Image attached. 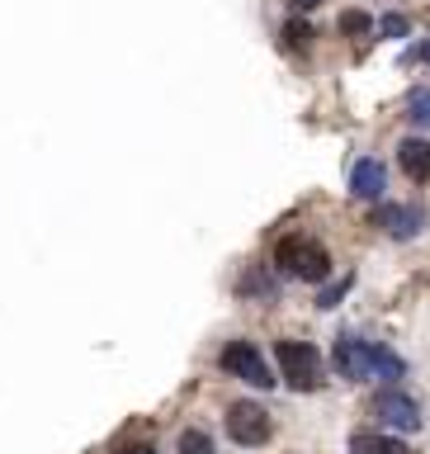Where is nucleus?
<instances>
[{"label": "nucleus", "mask_w": 430, "mask_h": 454, "mask_svg": "<svg viewBox=\"0 0 430 454\" xmlns=\"http://www.w3.org/2000/svg\"><path fill=\"white\" fill-rule=\"evenodd\" d=\"M275 270L289 279H303V284H326L332 279V251L322 247L317 237H284L275 247Z\"/></svg>", "instance_id": "f257e3e1"}, {"label": "nucleus", "mask_w": 430, "mask_h": 454, "mask_svg": "<svg viewBox=\"0 0 430 454\" xmlns=\"http://www.w3.org/2000/svg\"><path fill=\"white\" fill-rule=\"evenodd\" d=\"M275 360H279V379L289 383L293 393H312L322 383V350L312 346V340L279 336L275 340Z\"/></svg>", "instance_id": "f03ea898"}, {"label": "nucleus", "mask_w": 430, "mask_h": 454, "mask_svg": "<svg viewBox=\"0 0 430 454\" xmlns=\"http://www.w3.org/2000/svg\"><path fill=\"white\" fill-rule=\"evenodd\" d=\"M218 364H223V374H232V379H241V383H251V388H275V369L265 364V355L255 350V340H227L223 346V355H218Z\"/></svg>", "instance_id": "7ed1b4c3"}, {"label": "nucleus", "mask_w": 430, "mask_h": 454, "mask_svg": "<svg viewBox=\"0 0 430 454\" xmlns=\"http://www.w3.org/2000/svg\"><path fill=\"white\" fill-rule=\"evenodd\" d=\"M369 407H374V417L388 426V431H397V435H417V431H421V403L403 388V383L379 388Z\"/></svg>", "instance_id": "20e7f679"}, {"label": "nucleus", "mask_w": 430, "mask_h": 454, "mask_svg": "<svg viewBox=\"0 0 430 454\" xmlns=\"http://www.w3.org/2000/svg\"><path fill=\"white\" fill-rule=\"evenodd\" d=\"M332 364L346 383L374 379V340H364L360 332H336L332 340Z\"/></svg>", "instance_id": "39448f33"}, {"label": "nucleus", "mask_w": 430, "mask_h": 454, "mask_svg": "<svg viewBox=\"0 0 430 454\" xmlns=\"http://www.w3.org/2000/svg\"><path fill=\"white\" fill-rule=\"evenodd\" d=\"M227 435L237 440L241 450H261L270 435H275V421H270V411L261 407V403H232L227 407Z\"/></svg>", "instance_id": "423d86ee"}, {"label": "nucleus", "mask_w": 430, "mask_h": 454, "mask_svg": "<svg viewBox=\"0 0 430 454\" xmlns=\"http://www.w3.org/2000/svg\"><path fill=\"white\" fill-rule=\"evenodd\" d=\"M369 223L379 232H388L393 241H417L430 227V213H426V204H379L369 213Z\"/></svg>", "instance_id": "0eeeda50"}, {"label": "nucleus", "mask_w": 430, "mask_h": 454, "mask_svg": "<svg viewBox=\"0 0 430 454\" xmlns=\"http://www.w3.org/2000/svg\"><path fill=\"white\" fill-rule=\"evenodd\" d=\"M383 190H388V166L374 161V156H360V161L350 166V199H360V204H379Z\"/></svg>", "instance_id": "6e6552de"}, {"label": "nucleus", "mask_w": 430, "mask_h": 454, "mask_svg": "<svg viewBox=\"0 0 430 454\" xmlns=\"http://www.w3.org/2000/svg\"><path fill=\"white\" fill-rule=\"evenodd\" d=\"M397 170L407 180L426 184L430 180V137H403L397 142Z\"/></svg>", "instance_id": "1a4fd4ad"}, {"label": "nucleus", "mask_w": 430, "mask_h": 454, "mask_svg": "<svg viewBox=\"0 0 430 454\" xmlns=\"http://www.w3.org/2000/svg\"><path fill=\"white\" fill-rule=\"evenodd\" d=\"M374 379H388V383L407 379V360L393 346H383V340H374Z\"/></svg>", "instance_id": "9d476101"}, {"label": "nucleus", "mask_w": 430, "mask_h": 454, "mask_svg": "<svg viewBox=\"0 0 430 454\" xmlns=\"http://www.w3.org/2000/svg\"><path fill=\"white\" fill-rule=\"evenodd\" d=\"M350 454H407V445L397 435H374V431H360L350 440Z\"/></svg>", "instance_id": "9b49d317"}, {"label": "nucleus", "mask_w": 430, "mask_h": 454, "mask_svg": "<svg viewBox=\"0 0 430 454\" xmlns=\"http://www.w3.org/2000/svg\"><path fill=\"white\" fill-rule=\"evenodd\" d=\"M312 38H317V28H312L308 20H289L279 28V48H289V52H308Z\"/></svg>", "instance_id": "f8f14e48"}, {"label": "nucleus", "mask_w": 430, "mask_h": 454, "mask_svg": "<svg viewBox=\"0 0 430 454\" xmlns=\"http://www.w3.org/2000/svg\"><path fill=\"white\" fill-rule=\"evenodd\" d=\"M176 454H218V445H213V435L204 426H184L176 440Z\"/></svg>", "instance_id": "ddd939ff"}, {"label": "nucleus", "mask_w": 430, "mask_h": 454, "mask_svg": "<svg viewBox=\"0 0 430 454\" xmlns=\"http://www.w3.org/2000/svg\"><path fill=\"white\" fill-rule=\"evenodd\" d=\"M336 28H340L346 38H364V34H374L379 24H374V14H369V10H340Z\"/></svg>", "instance_id": "4468645a"}, {"label": "nucleus", "mask_w": 430, "mask_h": 454, "mask_svg": "<svg viewBox=\"0 0 430 454\" xmlns=\"http://www.w3.org/2000/svg\"><path fill=\"white\" fill-rule=\"evenodd\" d=\"M237 294H241V298H261V303H270V298H275V284H270L261 270H246V275L237 279Z\"/></svg>", "instance_id": "2eb2a0df"}, {"label": "nucleus", "mask_w": 430, "mask_h": 454, "mask_svg": "<svg viewBox=\"0 0 430 454\" xmlns=\"http://www.w3.org/2000/svg\"><path fill=\"white\" fill-rule=\"evenodd\" d=\"M407 119L417 128H430V85H417V90L407 95Z\"/></svg>", "instance_id": "dca6fc26"}, {"label": "nucleus", "mask_w": 430, "mask_h": 454, "mask_svg": "<svg viewBox=\"0 0 430 454\" xmlns=\"http://www.w3.org/2000/svg\"><path fill=\"white\" fill-rule=\"evenodd\" d=\"M350 284H355L350 275H340V279H326V284H322V289H317V308H322V312H326V308H336V303H340V298H346V294H350Z\"/></svg>", "instance_id": "f3484780"}, {"label": "nucleus", "mask_w": 430, "mask_h": 454, "mask_svg": "<svg viewBox=\"0 0 430 454\" xmlns=\"http://www.w3.org/2000/svg\"><path fill=\"white\" fill-rule=\"evenodd\" d=\"M379 38H393V43H403V38H411V20H407V14H383V20H379Z\"/></svg>", "instance_id": "a211bd4d"}, {"label": "nucleus", "mask_w": 430, "mask_h": 454, "mask_svg": "<svg viewBox=\"0 0 430 454\" xmlns=\"http://www.w3.org/2000/svg\"><path fill=\"white\" fill-rule=\"evenodd\" d=\"M317 5H322V0H293V10H303V14H308V10H317Z\"/></svg>", "instance_id": "6ab92c4d"}, {"label": "nucleus", "mask_w": 430, "mask_h": 454, "mask_svg": "<svg viewBox=\"0 0 430 454\" xmlns=\"http://www.w3.org/2000/svg\"><path fill=\"white\" fill-rule=\"evenodd\" d=\"M123 454H156V450H152V445H128Z\"/></svg>", "instance_id": "aec40b11"}, {"label": "nucleus", "mask_w": 430, "mask_h": 454, "mask_svg": "<svg viewBox=\"0 0 430 454\" xmlns=\"http://www.w3.org/2000/svg\"><path fill=\"white\" fill-rule=\"evenodd\" d=\"M421 57H426V62H430V43H426V48H421Z\"/></svg>", "instance_id": "412c9836"}]
</instances>
